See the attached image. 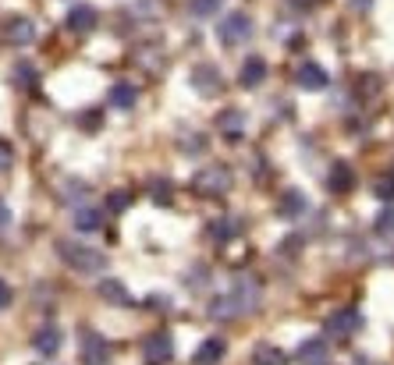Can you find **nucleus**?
<instances>
[{
    "label": "nucleus",
    "instance_id": "obj_12",
    "mask_svg": "<svg viewBox=\"0 0 394 365\" xmlns=\"http://www.w3.org/2000/svg\"><path fill=\"white\" fill-rule=\"evenodd\" d=\"M263 78H266V60L263 57H249L246 64H241V71H238V85L241 89H256V85H263Z\"/></svg>",
    "mask_w": 394,
    "mask_h": 365
},
{
    "label": "nucleus",
    "instance_id": "obj_28",
    "mask_svg": "<svg viewBox=\"0 0 394 365\" xmlns=\"http://www.w3.org/2000/svg\"><path fill=\"white\" fill-rule=\"evenodd\" d=\"M373 227H377L380 234H387V231H394V209H384V213H380V220H377Z\"/></svg>",
    "mask_w": 394,
    "mask_h": 365
},
{
    "label": "nucleus",
    "instance_id": "obj_21",
    "mask_svg": "<svg viewBox=\"0 0 394 365\" xmlns=\"http://www.w3.org/2000/svg\"><path fill=\"white\" fill-rule=\"evenodd\" d=\"M135 100H139V93H135V85H128V82H117V85L110 89V103H114L117 110H132Z\"/></svg>",
    "mask_w": 394,
    "mask_h": 365
},
{
    "label": "nucleus",
    "instance_id": "obj_31",
    "mask_svg": "<svg viewBox=\"0 0 394 365\" xmlns=\"http://www.w3.org/2000/svg\"><path fill=\"white\" fill-rule=\"evenodd\" d=\"M132 202V195H125V192H121V195H110V209H125Z\"/></svg>",
    "mask_w": 394,
    "mask_h": 365
},
{
    "label": "nucleus",
    "instance_id": "obj_19",
    "mask_svg": "<svg viewBox=\"0 0 394 365\" xmlns=\"http://www.w3.org/2000/svg\"><path fill=\"white\" fill-rule=\"evenodd\" d=\"M100 298L110 301V305H132V294L121 281H100Z\"/></svg>",
    "mask_w": 394,
    "mask_h": 365
},
{
    "label": "nucleus",
    "instance_id": "obj_2",
    "mask_svg": "<svg viewBox=\"0 0 394 365\" xmlns=\"http://www.w3.org/2000/svg\"><path fill=\"white\" fill-rule=\"evenodd\" d=\"M252 36V18L246 11H228V18H221L217 25V39L224 46H241V43H249Z\"/></svg>",
    "mask_w": 394,
    "mask_h": 365
},
{
    "label": "nucleus",
    "instance_id": "obj_27",
    "mask_svg": "<svg viewBox=\"0 0 394 365\" xmlns=\"http://www.w3.org/2000/svg\"><path fill=\"white\" fill-rule=\"evenodd\" d=\"M373 192H377V199H384V202H391V199H394V177H380V181H377V188H373Z\"/></svg>",
    "mask_w": 394,
    "mask_h": 365
},
{
    "label": "nucleus",
    "instance_id": "obj_9",
    "mask_svg": "<svg viewBox=\"0 0 394 365\" xmlns=\"http://www.w3.org/2000/svg\"><path fill=\"white\" fill-rule=\"evenodd\" d=\"M4 36H8L11 46H28L36 39V25H33V18H8Z\"/></svg>",
    "mask_w": 394,
    "mask_h": 365
},
{
    "label": "nucleus",
    "instance_id": "obj_6",
    "mask_svg": "<svg viewBox=\"0 0 394 365\" xmlns=\"http://www.w3.org/2000/svg\"><path fill=\"white\" fill-rule=\"evenodd\" d=\"M359 330H362V316L355 309H341V312H334L327 319L330 337H352V333H359Z\"/></svg>",
    "mask_w": 394,
    "mask_h": 365
},
{
    "label": "nucleus",
    "instance_id": "obj_15",
    "mask_svg": "<svg viewBox=\"0 0 394 365\" xmlns=\"http://www.w3.org/2000/svg\"><path fill=\"white\" fill-rule=\"evenodd\" d=\"M224 355H228V344H224L221 337H206V341L196 348V358H192V362H196V365H217Z\"/></svg>",
    "mask_w": 394,
    "mask_h": 365
},
{
    "label": "nucleus",
    "instance_id": "obj_32",
    "mask_svg": "<svg viewBox=\"0 0 394 365\" xmlns=\"http://www.w3.org/2000/svg\"><path fill=\"white\" fill-rule=\"evenodd\" d=\"M8 224H11V209H8L4 202H0V231H4Z\"/></svg>",
    "mask_w": 394,
    "mask_h": 365
},
{
    "label": "nucleus",
    "instance_id": "obj_23",
    "mask_svg": "<svg viewBox=\"0 0 394 365\" xmlns=\"http://www.w3.org/2000/svg\"><path fill=\"white\" fill-rule=\"evenodd\" d=\"M355 185V174L348 163H334V170H330V192H352Z\"/></svg>",
    "mask_w": 394,
    "mask_h": 365
},
{
    "label": "nucleus",
    "instance_id": "obj_17",
    "mask_svg": "<svg viewBox=\"0 0 394 365\" xmlns=\"http://www.w3.org/2000/svg\"><path fill=\"white\" fill-rule=\"evenodd\" d=\"M306 209H309V202H306V195H302L298 188H288V192H284V199H281V217H284V220L306 217Z\"/></svg>",
    "mask_w": 394,
    "mask_h": 365
},
{
    "label": "nucleus",
    "instance_id": "obj_4",
    "mask_svg": "<svg viewBox=\"0 0 394 365\" xmlns=\"http://www.w3.org/2000/svg\"><path fill=\"white\" fill-rule=\"evenodd\" d=\"M142 355L149 365H167L171 355H174V341H171V333L167 330H153L149 337L142 341Z\"/></svg>",
    "mask_w": 394,
    "mask_h": 365
},
{
    "label": "nucleus",
    "instance_id": "obj_10",
    "mask_svg": "<svg viewBox=\"0 0 394 365\" xmlns=\"http://www.w3.org/2000/svg\"><path fill=\"white\" fill-rule=\"evenodd\" d=\"M295 82L302 85V89H309V93H320V89H327V71L320 68V64H313V60H306L298 71H295Z\"/></svg>",
    "mask_w": 394,
    "mask_h": 365
},
{
    "label": "nucleus",
    "instance_id": "obj_18",
    "mask_svg": "<svg viewBox=\"0 0 394 365\" xmlns=\"http://www.w3.org/2000/svg\"><path fill=\"white\" fill-rule=\"evenodd\" d=\"M192 85L199 89V93H217V85H221V75L214 64H199L192 71Z\"/></svg>",
    "mask_w": 394,
    "mask_h": 365
},
{
    "label": "nucleus",
    "instance_id": "obj_7",
    "mask_svg": "<svg viewBox=\"0 0 394 365\" xmlns=\"http://www.w3.org/2000/svg\"><path fill=\"white\" fill-rule=\"evenodd\" d=\"M60 344H65V333H60V326H53V323H46V326H40V330L33 333V348H36L43 358H53V355L60 351Z\"/></svg>",
    "mask_w": 394,
    "mask_h": 365
},
{
    "label": "nucleus",
    "instance_id": "obj_13",
    "mask_svg": "<svg viewBox=\"0 0 394 365\" xmlns=\"http://www.w3.org/2000/svg\"><path fill=\"white\" fill-rule=\"evenodd\" d=\"M96 8L93 4H75L71 11H68V28L71 33H89V28H96Z\"/></svg>",
    "mask_w": 394,
    "mask_h": 365
},
{
    "label": "nucleus",
    "instance_id": "obj_5",
    "mask_svg": "<svg viewBox=\"0 0 394 365\" xmlns=\"http://www.w3.org/2000/svg\"><path fill=\"white\" fill-rule=\"evenodd\" d=\"M196 188L206 192V195H221L231 188V170L228 167H203L196 174Z\"/></svg>",
    "mask_w": 394,
    "mask_h": 365
},
{
    "label": "nucleus",
    "instance_id": "obj_30",
    "mask_svg": "<svg viewBox=\"0 0 394 365\" xmlns=\"http://www.w3.org/2000/svg\"><path fill=\"white\" fill-rule=\"evenodd\" d=\"M15 163V153H11V142H0V170H8Z\"/></svg>",
    "mask_w": 394,
    "mask_h": 365
},
{
    "label": "nucleus",
    "instance_id": "obj_24",
    "mask_svg": "<svg viewBox=\"0 0 394 365\" xmlns=\"http://www.w3.org/2000/svg\"><path fill=\"white\" fill-rule=\"evenodd\" d=\"M209 234H214V238L221 241V245H228L231 238H238V234H241V220H228V217H224V220H217L214 227H209Z\"/></svg>",
    "mask_w": 394,
    "mask_h": 365
},
{
    "label": "nucleus",
    "instance_id": "obj_8",
    "mask_svg": "<svg viewBox=\"0 0 394 365\" xmlns=\"http://www.w3.org/2000/svg\"><path fill=\"white\" fill-rule=\"evenodd\" d=\"M295 362H298V365H330L327 341H320V337L302 341V344H298V351H295Z\"/></svg>",
    "mask_w": 394,
    "mask_h": 365
},
{
    "label": "nucleus",
    "instance_id": "obj_11",
    "mask_svg": "<svg viewBox=\"0 0 394 365\" xmlns=\"http://www.w3.org/2000/svg\"><path fill=\"white\" fill-rule=\"evenodd\" d=\"M231 294L238 298L241 312H252V309L259 305V284H256L252 277H238V281H234V287H231Z\"/></svg>",
    "mask_w": 394,
    "mask_h": 365
},
{
    "label": "nucleus",
    "instance_id": "obj_16",
    "mask_svg": "<svg viewBox=\"0 0 394 365\" xmlns=\"http://www.w3.org/2000/svg\"><path fill=\"white\" fill-rule=\"evenodd\" d=\"M217 128H221V135H224L228 142H238L241 135H246V114H241V110H228V114H221Z\"/></svg>",
    "mask_w": 394,
    "mask_h": 365
},
{
    "label": "nucleus",
    "instance_id": "obj_22",
    "mask_svg": "<svg viewBox=\"0 0 394 365\" xmlns=\"http://www.w3.org/2000/svg\"><path fill=\"white\" fill-rule=\"evenodd\" d=\"M100 224H103V217H100V209H75V231H82V234H93V231H100Z\"/></svg>",
    "mask_w": 394,
    "mask_h": 365
},
{
    "label": "nucleus",
    "instance_id": "obj_26",
    "mask_svg": "<svg viewBox=\"0 0 394 365\" xmlns=\"http://www.w3.org/2000/svg\"><path fill=\"white\" fill-rule=\"evenodd\" d=\"M15 75H18V85H36V82H40L33 64H18V68H15Z\"/></svg>",
    "mask_w": 394,
    "mask_h": 365
},
{
    "label": "nucleus",
    "instance_id": "obj_29",
    "mask_svg": "<svg viewBox=\"0 0 394 365\" xmlns=\"http://www.w3.org/2000/svg\"><path fill=\"white\" fill-rule=\"evenodd\" d=\"M11 301H15V291H11V284H8V281H0V312H4V309L11 305Z\"/></svg>",
    "mask_w": 394,
    "mask_h": 365
},
{
    "label": "nucleus",
    "instance_id": "obj_1",
    "mask_svg": "<svg viewBox=\"0 0 394 365\" xmlns=\"http://www.w3.org/2000/svg\"><path fill=\"white\" fill-rule=\"evenodd\" d=\"M53 249H57L60 262L75 273H82V277H93V273L107 269V256L96 245H85V241H75V238H57Z\"/></svg>",
    "mask_w": 394,
    "mask_h": 365
},
{
    "label": "nucleus",
    "instance_id": "obj_3",
    "mask_svg": "<svg viewBox=\"0 0 394 365\" xmlns=\"http://www.w3.org/2000/svg\"><path fill=\"white\" fill-rule=\"evenodd\" d=\"M78 355H82V365H107L110 344H107V337L100 330L82 326V333H78Z\"/></svg>",
    "mask_w": 394,
    "mask_h": 365
},
{
    "label": "nucleus",
    "instance_id": "obj_25",
    "mask_svg": "<svg viewBox=\"0 0 394 365\" xmlns=\"http://www.w3.org/2000/svg\"><path fill=\"white\" fill-rule=\"evenodd\" d=\"M224 8V0H189V11L196 18H209V15H217Z\"/></svg>",
    "mask_w": 394,
    "mask_h": 365
},
{
    "label": "nucleus",
    "instance_id": "obj_20",
    "mask_svg": "<svg viewBox=\"0 0 394 365\" xmlns=\"http://www.w3.org/2000/svg\"><path fill=\"white\" fill-rule=\"evenodd\" d=\"M252 365H291V355H284L281 348L274 344H259L252 351Z\"/></svg>",
    "mask_w": 394,
    "mask_h": 365
},
{
    "label": "nucleus",
    "instance_id": "obj_14",
    "mask_svg": "<svg viewBox=\"0 0 394 365\" xmlns=\"http://www.w3.org/2000/svg\"><path fill=\"white\" fill-rule=\"evenodd\" d=\"M209 316H214V319H238V316H246V312H241V305H238V298L228 291V294H217L214 301H209Z\"/></svg>",
    "mask_w": 394,
    "mask_h": 365
}]
</instances>
